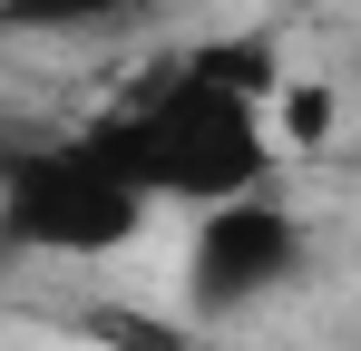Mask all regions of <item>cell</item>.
Instances as JSON below:
<instances>
[{
	"mask_svg": "<svg viewBox=\"0 0 361 351\" xmlns=\"http://www.w3.org/2000/svg\"><path fill=\"white\" fill-rule=\"evenodd\" d=\"M274 117H283V39L274 30H215L78 127L108 147V166L147 205L205 215V205H235L254 185H274V166H283Z\"/></svg>",
	"mask_w": 361,
	"mask_h": 351,
	"instance_id": "6da1fadb",
	"label": "cell"
},
{
	"mask_svg": "<svg viewBox=\"0 0 361 351\" xmlns=\"http://www.w3.org/2000/svg\"><path fill=\"white\" fill-rule=\"evenodd\" d=\"M302 264H312V225H302L274 185H254L235 205H205V215H195L185 302H195L205 322H244V312L283 302V292L302 283Z\"/></svg>",
	"mask_w": 361,
	"mask_h": 351,
	"instance_id": "3957f363",
	"label": "cell"
},
{
	"mask_svg": "<svg viewBox=\"0 0 361 351\" xmlns=\"http://www.w3.org/2000/svg\"><path fill=\"white\" fill-rule=\"evenodd\" d=\"M147 225H157V205L108 166V147H98L88 127L0 147V244H10V254L98 264V254H127Z\"/></svg>",
	"mask_w": 361,
	"mask_h": 351,
	"instance_id": "7a4b0ae2",
	"label": "cell"
},
{
	"mask_svg": "<svg viewBox=\"0 0 361 351\" xmlns=\"http://www.w3.org/2000/svg\"><path fill=\"white\" fill-rule=\"evenodd\" d=\"M157 0H0L10 30H108V20H147Z\"/></svg>",
	"mask_w": 361,
	"mask_h": 351,
	"instance_id": "277c9868",
	"label": "cell"
}]
</instances>
